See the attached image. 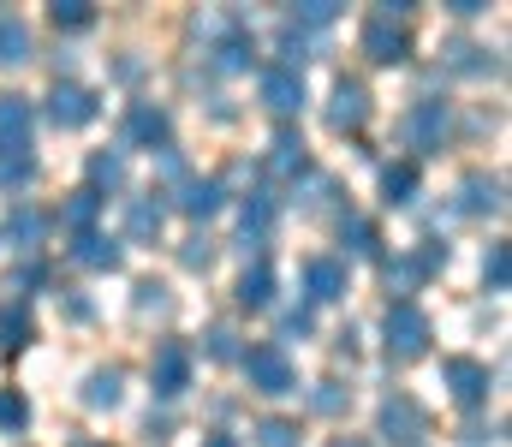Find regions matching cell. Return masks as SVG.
Listing matches in <instances>:
<instances>
[{
	"mask_svg": "<svg viewBox=\"0 0 512 447\" xmlns=\"http://www.w3.org/2000/svg\"><path fill=\"white\" fill-rule=\"evenodd\" d=\"M48 12H54L60 30H90V24H96V6H90V0H54Z\"/></svg>",
	"mask_w": 512,
	"mask_h": 447,
	"instance_id": "d6a6232c",
	"label": "cell"
},
{
	"mask_svg": "<svg viewBox=\"0 0 512 447\" xmlns=\"http://www.w3.org/2000/svg\"><path fill=\"white\" fill-rule=\"evenodd\" d=\"M405 0L399 6H382V12H370L364 18V30H358V48L376 60V66H399L405 54H411V30H405Z\"/></svg>",
	"mask_w": 512,
	"mask_h": 447,
	"instance_id": "7a4b0ae2",
	"label": "cell"
},
{
	"mask_svg": "<svg viewBox=\"0 0 512 447\" xmlns=\"http://www.w3.org/2000/svg\"><path fill=\"white\" fill-rule=\"evenodd\" d=\"M48 227H54V221H48V215H42V209H30V203H18V209H12V215H6V245H12V251H24V257H30V251H36V245H42V239H48Z\"/></svg>",
	"mask_w": 512,
	"mask_h": 447,
	"instance_id": "e0dca14e",
	"label": "cell"
},
{
	"mask_svg": "<svg viewBox=\"0 0 512 447\" xmlns=\"http://www.w3.org/2000/svg\"><path fill=\"white\" fill-rule=\"evenodd\" d=\"M310 328H316V310H310V304H292V310H280V340H304ZM280 340H274V346H280Z\"/></svg>",
	"mask_w": 512,
	"mask_h": 447,
	"instance_id": "e575fe53",
	"label": "cell"
},
{
	"mask_svg": "<svg viewBox=\"0 0 512 447\" xmlns=\"http://www.w3.org/2000/svg\"><path fill=\"white\" fill-rule=\"evenodd\" d=\"M441 382H447V394H453L465 412H477V406L489 400V364H477V358H447V364H441Z\"/></svg>",
	"mask_w": 512,
	"mask_h": 447,
	"instance_id": "8fae6325",
	"label": "cell"
},
{
	"mask_svg": "<svg viewBox=\"0 0 512 447\" xmlns=\"http://www.w3.org/2000/svg\"><path fill=\"white\" fill-rule=\"evenodd\" d=\"M447 132H453L447 102H417V108H405V120H399V138H405V149H417V155H435V149L447 144Z\"/></svg>",
	"mask_w": 512,
	"mask_h": 447,
	"instance_id": "277c9868",
	"label": "cell"
},
{
	"mask_svg": "<svg viewBox=\"0 0 512 447\" xmlns=\"http://www.w3.org/2000/svg\"><path fill=\"white\" fill-rule=\"evenodd\" d=\"M245 376H251L256 394H292L298 388V370H292L286 346H274V340H262V346L245 352Z\"/></svg>",
	"mask_w": 512,
	"mask_h": 447,
	"instance_id": "5b68a950",
	"label": "cell"
},
{
	"mask_svg": "<svg viewBox=\"0 0 512 447\" xmlns=\"http://www.w3.org/2000/svg\"><path fill=\"white\" fill-rule=\"evenodd\" d=\"M179 263H185V269H209V263H215V245H209V239H185Z\"/></svg>",
	"mask_w": 512,
	"mask_h": 447,
	"instance_id": "b9f144b4",
	"label": "cell"
},
{
	"mask_svg": "<svg viewBox=\"0 0 512 447\" xmlns=\"http://www.w3.org/2000/svg\"><path fill=\"white\" fill-rule=\"evenodd\" d=\"M167 304H173V298H167L161 281H137V310H143V316H149V310H167Z\"/></svg>",
	"mask_w": 512,
	"mask_h": 447,
	"instance_id": "60d3db41",
	"label": "cell"
},
{
	"mask_svg": "<svg viewBox=\"0 0 512 447\" xmlns=\"http://www.w3.org/2000/svg\"><path fill=\"white\" fill-rule=\"evenodd\" d=\"M30 60V24L0 12V66H24Z\"/></svg>",
	"mask_w": 512,
	"mask_h": 447,
	"instance_id": "484cf974",
	"label": "cell"
},
{
	"mask_svg": "<svg viewBox=\"0 0 512 447\" xmlns=\"http://www.w3.org/2000/svg\"><path fill=\"white\" fill-rule=\"evenodd\" d=\"M126 138L137 149H167L173 138V120H167V108H155V102H137L126 114Z\"/></svg>",
	"mask_w": 512,
	"mask_h": 447,
	"instance_id": "5bb4252c",
	"label": "cell"
},
{
	"mask_svg": "<svg viewBox=\"0 0 512 447\" xmlns=\"http://www.w3.org/2000/svg\"><path fill=\"white\" fill-rule=\"evenodd\" d=\"M334 18H340L334 0H304V6L292 12V24H304V30H322V24H334Z\"/></svg>",
	"mask_w": 512,
	"mask_h": 447,
	"instance_id": "d590c367",
	"label": "cell"
},
{
	"mask_svg": "<svg viewBox=\"0 0 512 447\" xmlns=\"http://www.w3.org/2000/svg\"><path fill=\"white\" fill-rule=\"evenodd\" d=\"M149 382H155V394H161V400H179V394L191 388V346H185V340H167V346H155Z\"/></svg>",
	"mask_w": 512,
	"mask_h": 447,
	"instance_id": "52a82bcc",
	"label": "cell"
},
{
	"mask_svg": "<svg viewBox=\"0 0 512 447\" xmlns=\"http://www.w3.org/2000/svg\"><path fill=\"white\" fill-rule=\"evenodd\" d=\"M120 394H126V382H120V370H96V376L84 382V406H96V412H108V406H120Z\"/></svg>",
	"mask_w": 512,
	"mask_h": 447,
	"instance_id": "4dcf8cb0",
	"label": "cell"
},
{
	"mask_svg": "<svg viewBox=\"0 0 512 447\" xmlns=\"http://www.w3.org/2000/svg\"><path fill=\"white\" fill-rule=\"evenodd\" d=\"M96 215H102V191H90V185H84V191H72V197L60 203V227H66V233H78V239H84V233H96Z\"/></svg>",
	"mask_w": 512,
	"mask_h": 447,
	"instance_id": "7402d4cb",
	"label": "cell"
},
{
	"mask_svg": "<svg viewBox=\"0 0 512 447\" xmlns=\"http://www.w3.org/2000/svg\"><path fill=\"white\" fill-rule=\"evenodd\" d=\"M120 257H126V245L120 239H108V233H84L78 245H72V263H84V269H120Z\"/></svg>",
	"mask_w": 512,
	"mask_h": 447,
	"instance_id": "603a6c76",
	"label": "cell"
},
{
	"mask_svg": "<svg viewBox=\"0 0 512 447\" xmlns=\"http://www.w3.org/2000/svg\"><path fill=\"white\" fill-rule=\"evenodd\" d=\"M447 66H453V72H471V78L501 72V60H495L489 48H477V42H453V48H447Z\"/></svg>",
	"mask_w": 512,
	"mask_h": 447,
	"instance_id": "83f0119b",
	"label": "cell"
},
{
	"mask_svg": "<svg viewBox=\"0 0 512 447\" xmlns=\"http://www.w3.org/2000/svg\"><path fill=\"white\" fill-rule=\"evenodd\" d=\"M501 191H507V185H501L495 173H471V179L459 185V215H495V209H501Z\"/></svg>",
	"mask_w": 512,
	"mask_h": 447,
	"instance_id": "44dd1931",
	"label": "cell"
},
{
	"mask_svg": "<svg viewBox=\"0 0 512 447\" xmlns=\"http://www.w3.org/2000/svg\"><path fill=\"white\" fill-rule=\"evenodd\" d=\"M364 120H370V90L358 78H340L334 84V102H328V126L334 132H358Z\"/></svg>",
	"mask_w": 512,
	"mask_h": 447,
	"instance_id": "4fadbf2b",
	"label": "cell"
},
{
	"mask_svg": "<svg viewBox=\"0 0 512 447\" xmlns=\"http://www.w3.org/2000/svg\"><path fill=\"white\" fill-rule=\"evenodd\" d=\"M507 281H512V251L507 245H489V257H483V287H489V293H507Z\"/></svg>",
	"mask_w": 512,
	"mask_h": 447,
	"instance_id": "1f68e13d",
	"label": "cell"
},
{
	"mask_svg": "<svg viewBox=\"0 0 512 447\" xmlns=\"http://www.w3.org/2000/svg\"><path fill=\"white\" fill-rule=\"evenodd\" d=\"M197 30L209 36V54H215V66H221V72H251V60H256V36H251V24H239V18H221V12H209V18H197Z\"/></svg>",
	"mask_w": 512,
	"mask_h": 447,
	"instance_id": "3957f363",
	"label": "cell"
},
{
	"mask_svg": "<svg viewBox=\"0 0 512 447\" xmlns=\"http://www.w3.org/2000/svg\"><path fill=\"white\" fill-rule=\"evenodd\" d=\"M30 346V310L24 304H6L0 310V352L12 358V352H24Z\"/></svg>",
	"mask_w": 512,
	"mask_h": 447,
	"instance_id": "f1b7e54d",
	"label": "cell"
},
{
	"mask_svg": "<svg viewBox=\"0 0 512 447\" xmlns=\"http://www.w3.org/2000/svg\"><path fill=\"white\" fill-rule=\"evenodd\" d=\"M280 54H286V72H298L304 60H316L322 54V30H304V24H280Z\"/></svg>",
	"mask_w": 512,
	"mask_h": 447,
	"instance_id": "d4e9b609",
	"label": "cell"
},
{
	"mask_svg": "<svg viewBox=\"0 0 512 447\" xmlns=\"http://www.w3.org/2000/svg\"><path fill=\"white\" fill-rule=\"evenodd\" d=\"M120 179H126V161H120V155H90V191L120 185Z\"/></svg>",
	"mask_w": 512,
	"mask_h": 447,
	"instance_id": "8d00e7d4",
	"label": "cell"
},
{
	"mask_svg": "<svg viewBox=\"0 0 512 447\" xmlns=\"http://www.w3.org/2000/svg\"><path fill=\"white\" fill-rule=\"evenodd\" d=\"M340 239H346V251H358V257H376V251H382V239H376V227H370L364 215H352V209L340 215Z\"/></svg>",
	"mask_w": 512,
	"mask_h": 447,
	"instance_id": "f546056e",
	"label": "cell"
},
{
	"mask_svg": "<svg viewBox=\"0 0 512 447\" xmlns=\"http://www.w3.org/2000/svg\"><path fill=\"white\" fill-rule=\"evenodd\" d=\"M30 424V400L24 394H0V430H24Z\"/></svg>",
	"mask_w": 512,
	"mask_h": 447,
	"instance_id": "f35d334b",
	"label": "cell"
},
{
	"mask_svg": "<svg viewBox=\"0 0 512 447\" xmlns=\"http://www.w3.org/2000/svg\"><path fill=\"white\" fill-rule=\"evenodd\" d=\"M304 293H310V304H334V298H346L352 293L346 263H340V257H310V263H304Z\"/></svg>",
	"mask_w": 512,
	"mask_h": 447,
	"instance_id": "7c38bea8",
	"label": "cell"
},
{
	"mask_svg": "<svg viewBox=\"0 0 512 447\" xmlns=\"http://www.w3.org/2000/svg\"><path fill=\"white\" fill-rule=\"evenodd\" d=\"M382 197L393 209H405V203L417 197V167H411V161H387L382 167Z\"/></svg>",
	"mask_w": 512,
	"mask_h": 447,
	"instance_id": "4316f807",
	"label": "cell"
},
{
	"mask_svg": "<svg viewBox=\"0 0 512 447\" xmlns=\"http://www.w3.org/2000/svg\"><path fill=\"white\" fill-rule=\"evenodd\" d=\"M256 96H262V108L280 114V120H292V114L310 102V96H304V72H286V66H268L262 84H256Z\"/></svg>",
	"mask_w": 512,
	"mask_h": 447,
	"instance_id": "30bf717a",
	"label": "cell"
},
{
	"mask_svg": "<svg viewBox=\"0 0 512 447\" xmlns=\"http://www.w3.org/2000/svg\"><path fill=\"white\" fill-rule=\"evenodd\" d=\"M268 173H280V179H298V173H310L304 138H298L292 126H280V132H274V144H268Z\"/></svg>",
	"mask_w": 512,
	"mask_h": 447,
	"instance_id": "ac0fdd59",
	"label": "cell"
},
{
	"mask_svg": "<svg viewBox=\"0 0 512 447\" xmlns=\"http://www.w3.org/2000/svg\"><path fill=\"white\" fill-rule=\"evenodd\" d=\"M429 340H435V322H429V310L423 304H387L382 316V346L393 364H411V358H423L429 352Z\"/></svg>",
	"mask_w": 512,
	"mask_h": 447,
	"instance_id": "6da1fadb",
	"label": "cell"
},
{
	"mask_svg": "<svg viewBox=\"0 0 512 447\" xmlns=\"http://www.w3.org/2000/svg\"><path fill=\"white\" fill-rule=\"evenodd\" d=\"M30 149V102L24 96H0V155Z\"/></svg>",
	"mask_w": 512,
	"mask_h": 447,
	"instance_id": "ffe728a7",
	"label": "cell"
},
{
	"mask_svg": "<svg viewBox=\"0 0 512 447\" xmlns=\"http://www.w3.org/2000/svg\"><path fill=\"white\" fill-rule=\"evenodd\" d=\"M447 251L441 245H423V251H405V257H393L387 263V293H399V304H411V293L435 275V263H441Z\"/></svg>",
	"mask_w": 512,
	"mask_h": 447,
	"instance_id": "ba28073f",
	"label": "cell"
},
{
	"mask_svg": "<svg viewBox=\"0 0 512 447\" xmlns=\"http://www.w3.org/2000/svg\"><path fill=\"white\" fill-rule=\"evenodd\" d=\"M233 352H239V346H233V328H215V334H209V358H233Z\"/></svg>",
	"mask_w": 512,
	"mask_h": 447,
	"instance_id": "7bdbcfd3",
	"label": "cell"
},
{
	"mask_svg": "<svg viewBox=\"0 0 512 447\" xmlns=\"http://www.w3.org/2000/svg\"><path fill=\"white\" fill-rule=\"evenodd\" d=\"M239 304L245 310H268L274 304V269H268V257H256V263H245V275H239Z\"/></svg>",
	"mask_w": 512,
	"mask_h": 447,
	"instance_id": "cb8c5ba5",
	"label": "cell"
},
{
	"mask_svg": "<svg viewBox=\"0 0 512 447\" xmlns=\"http://www.w3.org/2000/svg\"><path fill=\"white\" fill-rule=\"evenodd\" d=\"M221 197H227V191H221V179H197V173H185V179H179V191H173V203H179L191 221H209V215L221 209Z\"/></svg>",
	"mask_w": 512,
	"mask_h": 447,
	"instance_id": "2e32d148",
	"label": "cell"
},
{
	"mask_svg": "<svg viewBox=\"0 0 512 447\" xmlns=\"http://www.w3.org/2000/svg\"><path fill=\"white\" fill-rule=\"evenodd\" d=\"M96 114H102L96 90H84V84H54V90H48V120H54L60 132H84Z\"/></svg>",
	"mask_w": 512,
	"mask_h": 447,
	"instance_id": "8992f818",
	"label": "cell"
},
{
	"mask_svg": "<svg viewBox=\"0 0 512 447\" xmlns=\"http://www.w3.org/2000/svg\"><path fill=\"white\" fill-rule=\"evenodd\" d=\"M328 447H370V442H364V436H334Z\"/></svg>",
	"mask_w": 512,
	"mask_h": 447,
	"instance_id": "ee69618b",
	"label": "cell"
},
{
	"mask_svg": "<svg viewBox=\"0 0 512 447\" xmlns=\"http://www.w3.org/2000/svg\"><path fill=\"white\" fill-rule=\"evenodd\" d=\"M346 400H352V394H346L340 382H316V394H310V406H316V412H328V418H334Z\"/></svg>",
	"mask_w": 512,
	"mask_h": 447,
	"instance_id": "ab89813d",
	"label": "cell"
},
{
	"mask_svg": "<svg viewBox=\"0 0 512 447\" xmlns=\"http://www.w3.org/2000/svg\"><path fill=\"white\" fill-rule=\"evenodd\" d=\"M161 227H167V203H161L155 191H149V197H131V209H126V239L131 245H155Z\"/></svg>",
	"mask_w": 512,
	"mask_h": 447,
	"instance_id": "9a60e30c",
	"label": "cell"
},
{
	"mask_svg": "<svg viewBox=\"0 0 512 447\" xmlns=\"http://www.w3.org/2000/svg\"><path fill=\"white\" fill-rule=\"evenodd\" d=\"M203 447H239V442H233V436H209Z\"/></svg>",
	"mask_w": 512,
	"mask_h": 447,
	"instance_id": "f6af8a7d",
	"label": "cell"
},
{
	"mask_svg": "<svg viewBox=\"0 0 512 447\" xmlns=\"http://www.w3.org/2000/svg\"><path fill=\"white\" fill-rule=\"evenodd\" d=\"M30 179H36V155H30V149L0 155V191H6V185H30Z\"/></svg>",
	"mask_w": 512,
	"mask_h": 447,
	"instance_id": "836d02e7",
	"label": "cell"
},
{
	"mask_svg": "<svg viewBox=\"0 0 512 447\" xmlns=\"http://www.w3.org/2000/svg\"><path fill=\"white\" fill-rule=\"evenodd\" d=\"M78 447H102V442H78Z\"/></svg>",
	"mask_w": 512,
	"mask_h": 447,
	"instance_id": "bcb514c9",
	"label": "cell"
},
{
	"mask_svg": "<svg viewBox=\"0 0 512 447\" xmlns=\"http://www.w3.org/2000/svg\"><path fill=\"white\" fill-rule=\"evenodd\" d=\"M268 233H274V197H268V191H251L245 209H239V239H245V251H251V245H268Z\"/></svg>",
	"mask_w": 512,
	"mask_h": 447,
	"instance_id": "d6986e66",
	"label": "cell"
},
{
	"mask_svg": "<svg viewBox=\"0 0 512 447\" xmlns=\"http://www.w3.org/2000/svg\"><path fill=\"white\" fill-rule=\"evenodd\" d=\"M423 430H429V412H423L411 394H399V388H393V394L382 400V436H387V442H399V447H417Z\"/></svg>",
	"mask_w": 512,
	"mask_h": 447,
	"instance_id": "9c48e42d",
	"label": "cell"
},
{
	"mask_svg": "<svg viewBox=\"0 0 512 447\" xmlns=\"http://www.w3.org/2000/svg\"><path fill=\"white\" fill-rule=\"evenodd\" d=\"M256 447H298V424H286V418L256 424Z\"/></svg>",
	"mask_w": 512,
	"mask_h": 447,
	"instance_id": "74e56055",
	"label": "cell"
}]
</instances>
